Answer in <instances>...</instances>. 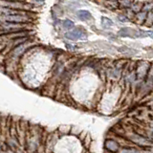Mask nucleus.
Returning <instances> with one entry per match:
<instances>
[{
	"label": "nucleus",
	"instance_id": "1",
	"mask_svg": "<svg viewBox=\"0 0 153 153\" xmlns=\"http://www.w3.org/2000/svg\"><path fill=\"white\" fill-rule=\"evenodd\" d=\"M104 147L109 152L116 153L120 149V143L113 139H106L104 142Z\"/></svg>",
	"mask_w": 153,
	"mask_h": 153
},
{
	"label": "nucleus",
	"instance_id": "2",
	"mask_svg": "<svg viewBox=\"0 0 153 153\" xmlns=\"http://www.w3.org/2000/svg\"><path fill=\"white\" fill-rule=\"evenodd\" d=\"M31 19L26 17L25 16H20V14H14V16H9L5 17V21L10 22V23H24V22H29Z\"/></svg>",
	"mask_w": 153,
	"mask_h": 153
},
{
	"label": "nucleus",
	"instance_id": "3",
	"mask_svg": "<svg viewBox=\"0 0 153 153\" xmlns=\"http://www.w3.org/2000/svg\"><path fill=\"white\" fill-rule=\"evenodd\" d=\"M86 36H86L84 31H80V30H74L65 33V37L71 40H76L79 39V38H86Z\"/></svg>",
	"mask_w": 153,
	"mask_h": 153
},
{
	"label": "nucleus",
	"instance_id": "4",
	"mask_svg": "<svg viewBox=\"0 0 153 153\" xmlns=\"http://www.w3.org/2000/svg\"><path fill=\"white\" fill-rule=\"evenodd\" d=\"M76 16H78V17L79 19H81V20H83V21H86L91 18V13L88 11H85V10L78 11L76 12Z\"/></svg>",
	"mask_w": 153,
	"mask_h": 153
},
{
	"label": "nucleus",
	"instance_id": "5",
	"mask_svg": "<svg viewBox=\"0 0 153 153\" xmlns=\"http://www.w3.org/2000/svg\"><path fill=\"white\" fill-rule=\"evenodd\" d=\"M146 16H147V13H145V12H140L136 13V16H134V17L136 18V20L139 24L141 23H145L146 19Z\"/></svg>",
	"mask_w": 153,
	"mask_h": 153
},
{
	"label": "nucleus",
	"instance_id": "6",
	"mask_svg": "<svg viewBox=\"0 0 153 153\" xmlns=\"http://www.w3.org/2000/svg\"><path fill=\"white\" fill-rule=\"evenodd\" d=\"M143 3H140V2H136V3H132V5H131V11L133 12V13H140L141 11H142V7H143Z\"/></svg>",
	"mask_w": 153,
	"mask_h": 153
},
{
	"label": "nucleus",
	"instance_id": "7",
	"mask_svg": "<svg viewBox=\"0 0 153 153\" xmlns=\"http://www.w3.org/2000/svg\"><path fill=\"white\" fill-rule=\"evenodd\" d=\"M75 26L74 22L72 20H69V19H66V20L63 21V27L66 29V30H71V29H73Z\"/></svg>",
	"mask_w": 153,
	"mask_h": 153
},
{
	"label": "nucleus",
	"instance_id": "8",
	"mask_svg": "<svg viewBox=\"0 0 153 153\" xmlns=\"http://www.w3.org/2000/svg\"><path fill=\"white\" fill-rule=\"evenodd\" d=\"M102 25L105 28H108V27H111L113 26V21L111 19L106 18V17H102Z\"/></svg>",
	"mask_w": 153,
	"mask_h": 153
},
{
	"label": "nucleus",
	"instance_id": "9",
	"mask_svg": "<svg viewBox=\"0 0 153 153\" xmlns=\"http://www.w3.org/2000/svg\"><path fill=\"white\" fill-rule=\"evenodd\" d=\"M119 3V7L120 8H123V9H128L131 7L132 2L130 1H123V2H118Z\"/></svg>",
	"mask_w": 153,
	"mask_h": 153
},
{
	"label": "nucleus",
	"instance_id": "10",
	"mask_svg": "<svg viewBox=\"0 0 153 153\" xmlns=\"http://www.w3.org/2000/svg\"><path fill=\"white\" fill-rule=\"evenodd\" d=\"M91 137H90V135L88 134L87 136H86V138H84V141H83V145L86 146V147H88L90 145H91Z\"/></svg>",
	"mask_w": 153,
	"mask_h": 153
},
{
	"label": "nucleus",
	"instance_id": "11",
	"mask_svg": "<svg viewBox=\"0 0 153 153\" xmlns=\"http://www.w3.org/2000/svg\"><path fill=\"white\" fill-rule=\"evenodd\" d=\"M119 19L121 21H123V22H126V21H128L129 20L128 17H126V16H119Z\"/></svg>",
	"mask_w": 153,
	"mask_h": 153
}]
</instances>
